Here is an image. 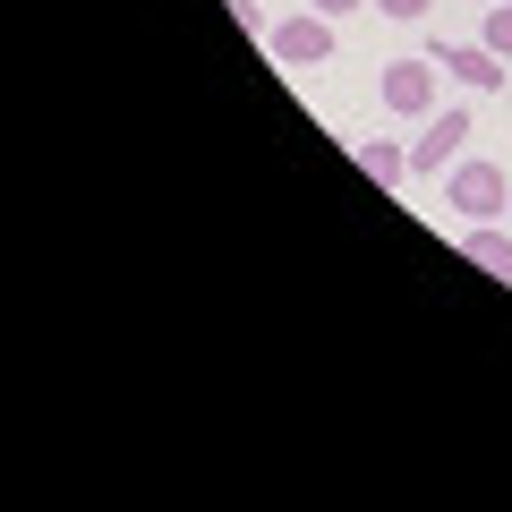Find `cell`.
<instances>
[{
  "instance_id": "277c9868",
  "label": "cell",
  "mask_w": 512,
  "mask_h": 512,
  "mask_svg": "<svg viewBox=\"0 0 512 512\" xmlns=\"http://www.w3.org/2000/svg\"><path fill=\"white\" fill-rule=\"evenodd\" d=\"M265 43H274V60H291V69H316V60H333V18H325V9L274 18V26H265Z\"/></svg>"
},
{
  "instance_id": "8fae6325",
  "label": "cell",
  "mask_w": 512,
  "mask_h": 512,
  "mask_svg": "<svg viewBox=\"0 0 512 512\" xmlns=\"http://www.w3.org/2000/svg\"><path fill=\"white\" fill-rule=\"evenodd\" d=\"M308 9H325V18H350V9H367V0H308Z\"/></svg>"
},
{
  "instance_id": "5b68a950",
  "label": "cell",
  "mask_w": 512,
  "mask_h": 512,
  "mask_svg": "<svg viewBox=\"0 0 512 512\" xmlns=\"http://www.w3.org/2000/svg\"><path fill=\"white\" fill-rule=\"evenodd\" d=\"M436 69L453 77V86H470V94H504V69H512V60L487 52V43H436Z\"/></svg>"
},
{
  "instance_id": "7c38bea8",
  "label": "cell",
  "mask_w": 512,
  "mask_h": 512,
  "mask_svg": "<svg viewBox=\"0 0 512 512\" xmlns=\"http://www.w3.org/2000/svg\"><path fill=\"white\" fill-rule=\"evenodd\" d=\"M478 9H495V0H478Z\"/></svg>"
},
{
  "instance_id": "6da1fadb",
  "label": "cell",
  "mask_w": 512,
  "mask_h": 512,
  "mask_svg": "<svg viewBox=\"0 0 512 512\" xmlns=\"http://www.w3.org/2000/svg\"><path fill=\"white\" fill-rule=\"evenodd\" d=\"M444 197H453L461 222H512V180L495 163H478V154H461V163L444 171Z\"/></svg>"
},
{
  "instance_id": "ba28073f",
  "label": "cell",
  "mask_w": 512,
  "mask_h": 512,
  "mask_svg": "<svg viewBox=\"0 0 512 512\" xmlns=\"http://www.w3.org/2000/svg\"><path fill=\"white\" fill-rule=\"evenodd\" d=\"M478 35H487V52H504V60H512V0H495L487 18H478Z\"/></svg>"
},
{
  "instance_id": "9c48e42d",
  "label": "cell",
  "mask_w": 512,
  "mask_h": 512,
  "mask_svg": "<svg viewBox=\"0 0 512 512\" xmlns=\"http://www.w3.org/2000/svg\"><path fill=\"white\" fill-rule=\"evenodd\" d=\"M376 9H384V18H402V26H410V18H427L436 0H376Z\"/></svg>"
},
{
  "instance_id": "52a82bcc",
  "label": "cell",
  "mask_w": 512,
  "mask_h": 512,
  "mask_svg": "<svg viewBox=\"0 0 512 512\" xmlns=\"http://www.w3.org/2000/svg\"><path fill=\"white\" fill-rule=\"evenodd\" d=\"M359 171H376L384 188L410 180V146H393V137H359Z\"/></svg>"
},
{
  "instance_id": "3957f363",
  "label": "cell",
  "mask_w": 512,
  "mask_h": 512,
  "mask_svg": "<svg viewBox=\"0 0 512 512\" xmlns=\"http://www.w3.org/2000/svg\"><path fill=\"white\" fill-rule=\"evenodd\" d=\"M461 154H470V111H461V103L427 111L419 137H410V171H453Z\"/></svg>"
},
{
  "instance_id": "30bf717a",
  "label": "cell",
  "mask_w": 512,
  "mask_h": 512,
  "mask_svg": "<svg viewBox=\"0 0 512 512\" xmlns=\"http://www.w3.org/2000/svg\"><path fill=\"white\" fill-rule=\"evenodd\" d=\"M231 18L248 26V35H265V26H274V18H265V9H256V0H231Z\"/></svg>"
},
{
  "instance_id": "7a4b0ae2",
  "label": "cell",
  "mask_w": 512,
  "mask_h": 512,
  "mask_svg": "<svg viewBox=\"0 0 512 512\" xmlns=\"http://www.w3.org/2000/svg\"><path fill=\"white\" fill-rule=\"evenodd\" d=\"M436 52H410V60H384L376 69V94H384V111H402V120H427V111H444L436 103Z\"/></svg>"
},
{
  "instance_id": "8992f818",
  "label": "cell",
  "mask_w": 512,
  "mask_h": 512,
  "mask_svg": "<svg viewBox=\"0 0 512 512\" xmlns=\"http://www.w3.org/2000/svg\"><path fill=\"white\" fill-rule=\"evenodd\" d=\"M461 256H470V265H487L495 282H512V222H470Z\"/></svg>"
}]
</instances>
